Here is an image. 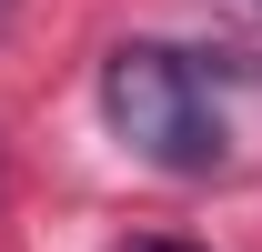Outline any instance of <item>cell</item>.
<instances>
[{
  "instance_id": "6da1fadb",
  "label": "cell",
  "mask_w": 262,
  "mask_h": 252,
  "mask_svg": "<svg viewBox=\"0 0 262 252\" xmlns=\"http://www.w3.org/2000/svg\"><path fill=\"white\" fill-rule=\"evenodd\" d=\"M101 121L121 131L151 172H212L222 161V101H212V71L192 51H162V40H121L101 61Z\"/></svg>"
},
{
  "instance_id": "7a4b0ae2",
  "label": "cell",
  "mask_w": 262,
  "mask_h": 252,
  "mask_svg": "<svg viewBox=\"0 0 262 252\" xmlns=\"http://www.w3.org/2000/svg\"><path fill=\"white\" fill-rule=\"evenodd\" d=\"M111 252H192V242H162V232H131V242H111Z\"/></svg>"
}]
</instances>
